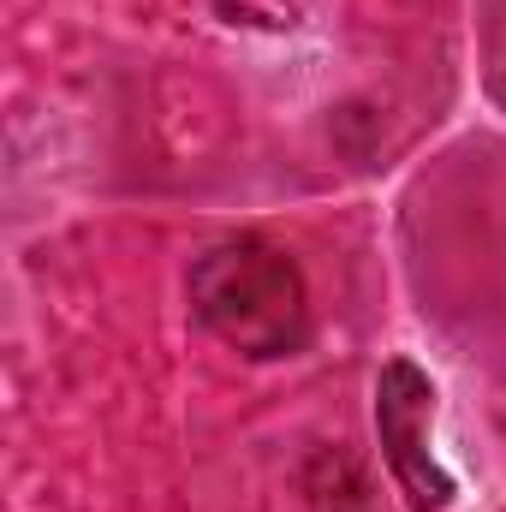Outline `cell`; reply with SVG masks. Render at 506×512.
<instances>
[{"mask_svg":"<svg viewBox=\"0 0 506 512\" xmlns=\"http://www.w3.org/2000/svg\"><path fill=\"white\" fill-rule=\"evenodd\" d=\"M191 310L197 322L245 352V358H292L310 340V292L298 262L268 239H221L191 262Z\"/></svg>","mask_w":506,"mask_h":512,"instance_id":"obj_1","label":"cell"},{"mask_svg":"<svg viewBox=\"0 0 506 512\" xmlns=\"http://www.w3.org/2000/svg\"><path fill=\"white\" fill-rule=\"evenodd\" d=\"M429 417H435V382L411 358H387L376 376V435L411 512H447L459 495V483L429 447Z\"/></svg>","mask_w":506,"mask_h":512,"instance_id":"obj_2","label":"cell"}]
</instances>
